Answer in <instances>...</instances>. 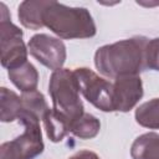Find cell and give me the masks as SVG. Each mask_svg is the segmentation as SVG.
<instances>
[{"mask_svg": "<svg viewBox=\"0 0 159 159\" xmlns=\"http://www.w3.org/2000/svg\"><path fill=\"white\" fill-rule=\"evenodd\" d=\"M148 39L135 36L99 47L94 53L96 68L104 77L138 76L145 67V46Z\"/></svg>", "mask_w": 159, "mask_h": 159, "instance_id": "obj_1", "label": "cell"}, {"mask_svg": "<svg viewBox=\"0 0 159 159\" xmlns=\"http://www.w3.org/2000/svg\"><path fill=\"white\" fill-rule=\"evenodd\" d=\"M43 25L58 39H89L97 32L92 15L84 7H71L51 0L43 12Z\"/></svg>", "mask_w": 159, "mask_h": 159, "instance_id": "obj_2", "label": "cell"}, {"mask_svg": "<svg viewBox=\"0 0 159 159\" xmlns=\"http://www.w3.org/2000/svg\"><path fill=\"white\" fill-rule=\"evenodd\" d=\"M48 93L52 99L53 109L67 116L72 120L84 113L73 71L68 68L53 71L50 77Z\"/></svg>", "mask_w": 159, "mask_h": 159, "instance_id": "obj_3", "label": "cell"}, {"mask_svg": "<svg viewBox=\"0 0 159 159\" xmlns=\"http://www.w3.org/2000/svg\"><path fill=\"white\" fill-rule=\"evenodd\" d=\"M0 60L2 67L7 70L16 68L27 62V47L22 41V30L11 22L7 7L0 4Z\"/></svg>", "mask_w": 159, "mask_h": 159, "instance_id": "obj_4", "label": "cell"}, {"mask_svg": "<svg viewBox=\"0 0 159 159\" xmlns=\"http://www.w3.org/2000/svg\"><path fill=\"white\" fill-rule=\"evenodd\" d=\"M73 75L82 96L103 112H114L113 83L99 77L88 67L73 70Z\"/></svg>", "mask_w": 159, "mask_h": 159, "instance_id": "obj_5", "label": "cell"}, {"mask_svg": "<svg viewBox=\"0 0 159 159\" xmlns=\"http://www.w3.org/2000/svg\"><path fill=\"white\" fill-rule=\"evenodd\" d=\"M22 125L21 135L0 145V159H34L43 152L40 122H25Z\"/></svg>", "mask_w": 159, "mask_h": 159, "instance_id": "obj_6", "label": "cell"}, {"mask_svg": "<svg viewBox=\"0 0 159 159\" xmlns=\"http://www.w3.org/2000/svg\"><path fill=\"white\" fill-rule=\"evenodd\" d=\"M30 55L48 70H61L66 57V46L62 40L46 34L34 35L27 42Z\"/></svg>", "mask_w": 159, "mask_h": 159, "instance_id": "obj_7", "label": "cell"}, {"mask_svg": "<svg viewBox=\"0 0 159 159\" xmlns=\"http://www.w3.org/2000/svg\"><path fill=\"white\" fill-rule=\"evenodd\" d=\"M143 97V83L139 76L119 77L113 83L114 111L129 112Z\"/></svg>", "mask_w": 159, "mask_h": 159, "instance_id": "obj_8", "label": "cell"}, {"mask_svg": "<svg viewBox=\"0 0 159 159\" xmlns=\"http://www.w3.org/2000/svg\"><path fill=\"white\" fill-rule=\"evenodd\" d=\"M50 111L45 96L40 91L25 92L21 94V112L17 118L19 123L40 122Z\"/></svg>", "mask_w": 159, "mask_h": 159, "instance_id": "obj_9", "label": "cell"}, {"mask_svg": "<svg viewBox=\"0 0 159 159\" xmlns=\"http://www.w3.org/2000/svg\"><path fill=\"white\" fill-rule=\"evenodd\" d=\"M51 0H26L19 5L17 16L21 25L29 30H40L43 25V12Z\"/></svg>", "mask_w": 159, "mask_h": 159, "instance_id": "obj_10", "label": "cell"}, {"mask_svg": "<svg viewBox=\"0 0 159 159\" xmlns=\"http://www.w3.org/2000/svg\"><path fill=\"white\" fill-rule=\"evenodd\" d=\"M42 122H43V127L48 139L53 143L61 142L68 133H71L72 119L55 111L53 108L46 113Z\"/></svg>", "mask_w": 159, "mask_h": 159, "instance_id": "obj_11", "label": "cell"}, {"mask_svg": "<svg viewBox=\"0 0 159 159\" xmlns=\"http://www.w3.org/2000/svg\"><path fill=\"white\" fill-rule=\"evenodd\" d=\"M7 76L12 84L19 88L22 93L36 91L39 83V72L31 62H25L24 65L7 70Z\"/></svg>", "mask_w": 159, "mask_h": 159, "instance_id": "obj_12", "label": "cell"}, {"mask_svg": "<svg viewBox=\"0 0 159 159\" xmlns=\"http://www.w3.org/2000/svg\"><path fill=\"white\" fill-rule=\"evenodd\" d=\"M132 159H159V134L144 133L135 138L130 147Z\"/></svg>", "mask_w": 159, "mask_h": 159, "instance_id": "obj_13", "label": "cell"}, {"mask_svg": "<svg viewBox=\"0 0 159 159\" xmlns=\"http://www.w3.org/2000/svg\"><path fill=\"white\" fill-rule=\"evenodd\" d=\"M0 119L4 123L17 120L21 112V96L14 91L1 87L0 88Z\"/></svg>", "mask_w": 159, "mask_h": 159, "instance_id": "obj_14", "label": "cell"}, {"mask_svg": "<svg viewBox=\"0 0 159 159\" xmlns=\"http://www.w3.org/2000/svg\"><path fill=\"white\" fill-rule=\"evenodd\" d=\"M101 129V122L98 118L89 113H83L71 123V133L80 139H92Z\"/></svg>", "mask_w": 159, "mask_h": 159, "instance_id": "obj_15", "label": "cell"}, {"mask_svg": "<svg viewBox=\"0 0 159 159\" xmlns=\"http://www.w3.org/2000/svg\"><path fill=\"white\" fill-rule=\"evenodd\" d=\"M135 122L149 129H159V98L142 103L135 109Z\"/></svg>", "mask_w": 159, "mask_h": 159, "instance_id": "obj_16", "label": "cell"}, {"mask_svg": "<svg viewBox=\"0 0 159 159\" xmlns=\"http://www.w3.org/2000/svg\"><path fill=\"white\" fill-rule=\"evenodd\" d=\"M145 67L159 71V37L149 40L145 46Z\"/></svg>", "mask_w": 159, "mask_h": 159, "instance_id": "obj_17", "label": "cell"}, {"mask_svg": "<svg viewBox=\"0 0 159 159\" xmlns=\"http://www.w3.org/2000/svg\"><path fill=\"white\" fill-rule=\"evenodd\" d=\"M68 159H101L94 152L91 150H80L76 154H73L72 157H70Z\"/></svg>", "mask_w": 159, "mask_h": 159, "instance_id": "obj_18", "label": "cell"}]
</instances>
